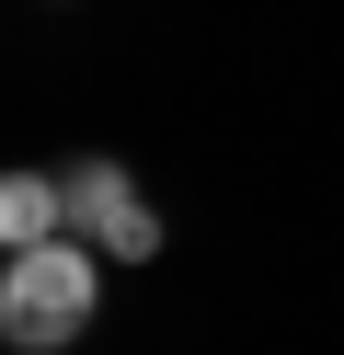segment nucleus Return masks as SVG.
Returning <instances> with one entry per match:
<instances>
[{
    "label": "nucleus",
    "mask_w": 344,
    "mask_h": 355,
    "mask_svg": "<svg viewBox=\"0 0 344 355\" xmlns=\"http://www.w3.org/2000/svg\"><path fill=\"white\" fill-rule=\"evenodd\" d=\"M104 309V252L92 241H35L0 252V344L12 355H69Z\"/></svg>",
    "instance_id": "nucleus-1"
},
{
    "label": "nucleus",
    "mask_w": 344,
    "mask_h": 355,
    "mask_svg": "<svg viewBox=\"0 0 344 355\" xmlns=\"http://www.w3.org/2000/svg\"><path fill=\"white\" fill-rule=\"evenodd\" d=\"M35 241H69V184L58 172H0V252H35Z\"/></svg>",
    "instance_id": "nucleus-2"
},
{
    "label": "nucleus",
    "mask_w": 344,
    "mask_h": 355,
    "mask_svg": "<svg viewBox=\"0 0 344 355\" xmlns=\"http://www.w3.org/2000/svg\"><path fill=\"white\" fill-rule=\"evenodd\" d=\"M58 184H69V241H92V252H104V241L126 230V207H138L115 161H81V172H58Z\"/></svg>",
    "instance_id": "nucleus-3"
}]
</instances>
